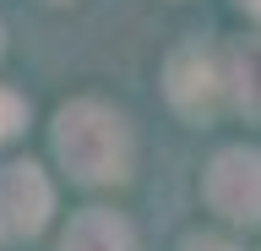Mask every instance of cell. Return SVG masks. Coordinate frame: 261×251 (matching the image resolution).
Wrapping results in <instances>:
<instances>
[{"instance_id": "obj_8", "label": "cell", "mask_w": 261, "mask_h": 251, "mask_svg": "<svg viewBox=\"0 0 261 251\" xmlns=\"http://www.w3.org/2000/svg\"><path fill=\"white\" fill-rule=\"evenodd\" d=\"M185 251H228V246H218V240H185Z\"/></svg>"}, {"instance_id": "obj_9", "label": "cell", "mask_w": 261, "mask_h": 251, "mask_svg": "<svg viewBox=\"0 0 261 251\" xmlns=\"http://www.w3.org/2000/svg\"><path fill=\"white\" fill-rule=\"evenodd\" d=\"M245 6H250V11H261V0H245Z\"/></svg>"}, {"instance_id": "obj_3", "label": "cell", "mask_w": 261, "mask_h": 251, "mask_svg": "<svg viewBox=\"0 0 261 251\" xmlns=\"http://www.w3.org/2000/svg\"><path fill=\"white\" fill-rule=\"evenodd\" d=\"M49 213V186L33 164L0 169V235H33Z\"/></svg>"}, {"instance_id": "obj_7", "label": "cell", "mask_w": 261, "mask_h": 251, "mask_svg": "<svg viewBox=\"0 0 261 251\" xmlns=\"http://www.w3.org/2000/svg\"><path fill=\"white\" fill-rule=\"evenodd\" d=\"M22 115H28V109H22V99L0 87V142H6V136H11L16 126H22Z\"/></svg>"}, {"instance_id": "obj_2", "label": "cell", "mask_w": 261, "mask_h": 251, "mask_svg": "<svg viewBox=\"0 0 261 251\" xmlns=\"http://www.w3.org/2000/svg\"><path fill=\"white\" fill-rule=\"evenodd\" d=\"M207 197L218 213L240 218V224H256L261 218V153H245V148L223 153L207 175Z\"/></svg>"}, {"instance_id": "obj_5", "label": "cell", "mask_w": 261, "mask_h": 251, "mask_svg": "<svg viewBox=\"0 0 261 251\" xmlns=\"http://www.w3.org/2000/svg\"><path fill=\"white\" fill-rule=\"evenodd\" d=\"M60 251H136V246H130V230L114 213H82L71 224V235L60 240Z\"/></svg>"}, {"instance_id": "obj_4", "label": "cell", "mask_w": 261, "mask_h": 251, "mask_svg": "<svg viewBox=\"0 0 261 251\" xmlns=\"http://www.w3.org/2000/svg\"><path fill=\"white\" fill-rule=\"evenodd\" d=\"M223 71L212 66V55L201 44H185V50L169 60V93L185 115H212L218 109V93H223Z\"/></svg>"}, {"instance_id": "obj_6", "label": "cell", "mask_w": 261, "mask_h": 251, "mask_svg": "<svg viewBox=\"0 0 261 251\" xmlns=\"http://www.w3.org/2000/svg\"><path fill=\"white\" fill-rule=\"evenodd\" d=\"M234 93H240V104L261 109V44H245L234 55Z\"/></svg>"}, {"instance_id": "obj_1", "label": "cell", "mask_w": 261, "mask_h": 251, "mask_svg": "<svg viewBox=\"0 0 261 251\" xmlns=\"http://www.w3.org/2000/svg\"><path fill=\"white\" fill-rule=\"evenodd\" d=\"M55 148L71 164V175L82 180H120L130 164V136L125 120L98 109V104H71L60 109V126H55Z\"/></svg>"}]
</instances>
